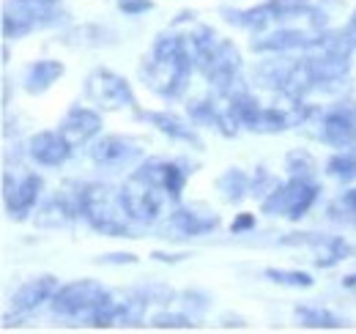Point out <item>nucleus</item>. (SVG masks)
I'll list each match as a JSON object with an SVG mask.
<instances>
[{
    "label": "nucleus",
    "instance_id": "c03bdc74",
    "mask_svg": "<svg viewBox=\"0 0 356 334\" xmlns=\"http://www.w3.org/2000/svg\"><path fill=\"white\" fill-rule=\"evenodd\" d=\"M343 31H346V36L356 44V8L351 11V17H348V22H346V28H343Z\"/></svg>",
    "mask_w": 356,
    "mask_h": 334
},
{
    "label": "nucleus",
    "instance_id": "412c9836",
    "mask_svg": "<svg viewBox=\"0 0 356 334\" xmlns=\"http://www.w3.org/2000/svg\"><path fill=\"white\" fill-rule=\"evenodd\" d=\"M63 74H66L63 61H58V58H36V61H31V63L25 66L22 88H25L28 96H42V93H47Z\"/></svg>",
    "mask_w": 356,
    "mask_h": 334
},
{
    "label": "nucleus",
    "instance_id": "0eeeda50",
    "mask_svg": "<svg viewBox=\"0 0 356 334\" xmlns=\"http://www.w3.org/2000/svg\"><path fill=\"white\" fill-rule=\"evenodd\" d=\"M88 159L102 170H129L145 159V140L137 134H99L88 145Z\"/></svg>",
    "mask_w": 356,
    "mask_h": 334
},
{
    "label": "nucleus",
    "instance_id": "72a5a7b5",
    "mask_svg": "<svg viewBox=\"0 0 356 334\" xmlns=\"http://www.w3.org/2000/svg\"><path fill=\"white\" fill-rule=\"evenodd\" d=\"M288 129H293V124H291V113H288L285 107H277V104L264 107L258 134H282V132H288Z\"/></svg>",
    "mask_w": 356,
    "mask_h": 334
},
{
    "label": "nucleus",
    "instance_id": "6e6552de",
    "mask_svg": "<svg viewBox=\"0 0 356 334\" xmlns=\"http://www.w3.org/2000/svg\"><path fill=\"white\" fill-rule=\"evenodd\" d=\"M312 137L337 151H356V99L340 96L334 104L323 107Z\"/></svg>",
    "mask_w": 356,
    "mask_h": 334
},
{
    "label": "nucleus",
    "instance_id": "7ed1b4c3",
    "mask_svg": "<svg viewBox=\"0 0 356 334\" xmlns=\"http://www.w3.org/2000/svg\"><path fill=\"white\" fill-rule=\"evenodd\" d=\"M197 72L209 83L211 93H217L220 99H227V96L241 93V90H250L247 83H244V58H241V49L236 47L233 39H220L214 44L211 55L206 58V63Z\"/></svg>",
    "mask_w": 356,
    "mask_h": 334
},
{
    "label": "nucleus",
    "instance_id": "b1692460",
    "mask_svg": "<svg viewBox=\"0 0 356 334\" xmlns=\"http://www.w3.org/2000/svg\"><path fill=\"white\" fill-rule=\"evenodd\" d=\"M250 181H252V175L247 170L227 167L225 173H220V178H217L214 186H217L222 203H227V206H241L250 198Z\"/></svg>",
    "mask_w": 356,
    "mask_h": 334
},
{
    "label": "nucleus",
    "instance_id": "09e8293b",
    "mask_svg": "<svg viewBox=\"0 0 356 334\" xmlns=\"http://www.w3.org/2000/svg\"><path fill=\"white\" fill-rule=\"evenodd\" d=\"M0 58H3V63H8V61H11V49H8V42L3 44V49H0Z\"/></svg>",
    "mask_w": 356,
    "mask_h": 334
},
{
    "label": "nucleus",
    "instance_id": "ddd939ff",
    "mask_svg": "<svg viewBox=\"0 0 356 334\" xmlns=\"http://www.w3.org/2000/svg\"><path fill=\"white\" fill-rule=\"evenodd\" d=\"M222 19L233 28H241V31H250L252 36L258 33H266L274 25L285 22V8L280 0H264L258 6H250V8H230L222 6L220 8Z\"/></svg>",
    "mask_w": 356,
    "mask_h": 334
},
{
    "label": "nucleus",
    "instance_id": "c9c22d12",
    "mask_svg": "<svg viewBox=\"0 0 356 334\" xmlns=\"http://www.w3.org/2000/svg\"><path fill=\"white\" fill-rule=\"evenodd\" d=\"M277 184H280L277 175H274L266 165H258L255 167V173H252V181H250V198H255V200L261 203Z\"/></svg>",
    "mask_w": 356,
    "mask_h": 334
},
{
    "label": "nucleus",
    "instance_id": "e433bc0d",
    "mask_svg": "<svg viewBox=\"0 0 356 334\" xmlns=\"http://www.w3.org/2000/svg\"><path fill=\"white\" fill-rule=\"evenodd\" d=\"M140 291L145 293V299H148L151 304H170V301H176V296H178L173 288H168V285H162V283L140 285Z\"/></svg>",
    "mask_w": 356,
    "mask_h": 334
},
{
    "label": "nucleus",
    "instance_id": "a18cd8bd",
    "mask_svg": "<svg viewBox=\"0 0 356 334\" xmlns=\"http://www.w3.org/2000/svg\"><path fill=\"white\" fill-rule=\"evenodd\" d=\"M19 3H25L31 8H47V6H58L60 0H19Z\"/></svg>",
    "mask_w": 356,
    "mask_h": 334
},
{
    "label": "nucleus",
    "instance_id": "473e14b6",
    "mask_svg": "<svg viewBox=\"0 0 356 334\" xmlns=\"http://www.w3.org/2000/svg\"><path fill=\"white\" fill-rule=\"evenodd\" d=\"M321 192H323V186L318 184V181H302V186H299V192H296V198H293V206L288 209V222H299V219H305L312 209H315V203L321 200Z\"/></svg>",
    "mask_w": 356,
    "mask_h": 334
},
{
    "label": "nucleus",
    "instance_id": "2f4dec72",
    "mask_svg": "<svg viewBox=\"0 0 356 334\" xmlns=\"http://www.w3.org/2000/svg\"><path fill=\"white\" fill-rule=\"evenodd\" d=\"M264 277L268 283H274L280 288H291V291H310L315 285L310 271H302V269H274V266H268V269H264Z\"/></svg>",
    "mask_w": 356,
    "mask_h": 334
},
{
    "label": "nucleus",
    "instance_id": "4c0bfd02",
    "mask_svg": "<svg viewBox=\"0 0 356 334\" xmlns=\"http://www.w3.org/2000/svg\"><path fill=\"white\" fill-rule=\"evenodd\" d=\"M255 228H258V216L252 211H241L230 222V236H244V233H252Z\"/></svg>",
    "mask_w": 356,
    "mask_h": 334
},
{
    "label": "nucleus",
    "instance_id": "cd10ccee",
    "mask_svg": "<svg viewBox=\"0 0 356 334\" xmlns=\"http://www.w3.org/2000/svg\"><path fill=\"white\" fill-rule=\"evenodd\" d=\"M323 173L337 181L340 186H351L356 184V151H334L326 165H323Z\"/></svg>",
    "mask_w": 356,
    "mask_h": 334
},
{
    "label": "nucleus",
    "instance_id": "4be33fe9",
    "mask_svg": "<svg viewBox=\"0 0 356 334\" xmlns=\"http://www.w3.org/2000/svg\"><path fill=\"white\" fill-rule=\"evenodd\" d=\"M307 250L312 252L315 269H332L354 255V247L348 244L346 236H326V233H312V241Z\"/></svg>",
    "mask_w": 356,
    "mask_h": 334
},
{
    "label": "nucleus",
    "instance_id": "a211bd4d",
    "mask_svg": "<svg viewBox=\"0 0 356 334\" xmlns=\"http://www.w3.org/2000/svg\"><path fill=\"white\" fill-rule=\"evenodd\" d=\"M168 228L176 233V239H203L220 228V214L197 211L195 206H173L165 216Z\"/></svg>",
    "mask_w": 356,
    "mask_h": 334
},
{
    "label": "nucleus",
    "instance_id": "423d86ee",
    "mask_svg": "<svg viewBox=\"0 0 356 334\" xmlns=\"http://www.w3.org/2000/svg\"><path fill=\"white\" fill-rule=\"evenodd\" d=\"M44 198V175L42 173H22L19 178L14 175L11 167L3 170V209L11 222H28L39 209Z\"/></svg>",
    "mask_w": 356,
    "mask_h": 334
},
{
    "label": "nucleus",
    "instance_id": "20e7f679",
    "mask_svg": "<svg viewBox=\"0 0 356 334\" xmlns=\"http://www.w3.org/2000/svg\"><path fill=\"white\" fill-rule=\"evenodd\" d=\"M83 93L93 107H99L102 113H118V110H129V113H137L140 104H137V96L132 90V83L107 69V66H96L90 69L88 77H86V85H83Z\"/></svg>",
    "mask_w": 356,
    "mask_h": 334
},
{
    "label": "nucleus",
    "instance_id": "aec40b11",
    "mask_svg": "<svg viewBox=\"0 0 356 334\" xmlns=\"http://www.w3.org/2000/svg\"><path fill=\"white\" fill-rule=\"evenodd\" d=\"M293 63H296V58H291V55H264V61H258L252 69V83L264 90L282 96Z\"/></svg>",
    "mask_w": 356,
    "mask_h": 334
},
{
    "label": "nucleus",
    "instance_id": "f257e3e1",
    "mask_svg": "<svg viewBox=\"0 0 356 334\" xmlns=\"http://www.w3.org/2000/svg\"><path fill=\"white\" fill-rule=\"evenodd\" d=\"M192 72H197L195 58L176 28L156 33L151 52L140 63L143 85L165 102H178L186 96L189 83H192Z\"/></svg>",
    "mask_w": 356,
    "mask_h": 334
},
{
    "label": "nucleus",
    "instance_id": "5701e85b",
    "mask_svg": "<svg viewBox=\"0 0 356 334\" xmlns=\"http://www.w3.org/2000/svg\"><path fill=\"white\" fill-rule=\"evenodd\" d=\"M293 321L305 329H321V332H337V329H346L348 321L326 307H318V304H296L293 307Z\"/></svg>",
    "mask_w": 356,
    "mask_h": 334
},
{
    "label": "nucleus",
    "instance_id": "c756f323",
    "mask_svg": "<svg viewBox=\"0 0 356 334\" xmlns=\"http://www.w3.org/2000/svg\"><path fill=\"white\" fill-rule=\"evenodd\" d=\"M118 310H121V296L107 291L102 296V301L93 307L86 324L90 329H113V326H118Z\"/></svg>",
    "mask_w": 356,
    "mask_h": 334
},
{
    "label": "nucleus",
    "instance_id": "f8f14e48",
    "mask_svg": "<svg viewBox=\"0 0 356 334\" xmlns=\"http://www.w3.org/2000/svg\"><path fill=\"white\" fill-rule=\"evenodd\" d=\"M77 219H80V206H77L74 181H69L58 195L44 198L33 214V225L42 230H63V228H72Z\"/></svg>",
    "mask_w": 356,
    "mask_h": 334
},
{
    "label": "nucleus",
    "instance_id": "a19ab883",
    "mask_svg": "<svg viewBox=\"0 0 356 334\" xmlns=\"http://www.w3.org/2000/svg\"><path fill=\"white\" fill-rule=\"evenodd\" d=\"M189 257V252H165V250H154L151 252V260H156V263H170V266H176V263H184Z\"/></svg>",
    "mask_w": 356,
    "mask_h": 334
},
{
    "label": "nucleus",
    "instance_id": "f03ea898",
    "mask_svg": "<svg viewBox=\"0 0 356 334\" xmlns=\"http://www.w3.org/2000/svg\"><path fill=\"white\" fill-rule=\"evenodd\" d=\"M77 189V206L80 219L93 233L110 236V239H137V228L121 200V186H113L107 181H74Z\"/></svg>",
    "mask_w": 356,
    "mask_h": 334
},
{
    "label": "nucleus",
    "instance_id": "6ab92c4d",
    "mask_svg": "<svg viewBox=\"0 0 356 334\" xmlns=\"http://www.w3.org/2000/svg\"><path fill=\"white\" fill-rule=\"evenodd\" d=\"M33 31H39L36 8H31V6H25V3H19V0L6 3L3 17H0V33H3V42H19V39H28Z\"/></svg>",
    "mask_w": 356,
    "mask_h": 334
},
{
    "label": "nucleus",
    "instance_id": "49530a36",
    "mask_svg": "<svg viewBox=\"0 0 356 334\" xmlns=\"http://www.w3.org/2000/svg\"><path fill=\"white\" fill-rule=\"evenodd\" d=\"M8 104H11V80L3 77V107H8Z\"/></svg>",
    "mask_w": 356,
    "mask_h": 334
},
{
    "label": "nucleus",
    "instance_id": "2eb2a0df",
    "mask_svg": "<svg viewBox=\"0 0 356 334\" xmlns=\"http://www.w3.org/2000/svg\"><path fill=\"white\" fill-rule=\"evenodd\" d=\"M58 288H60V283H58L55 274L31 277V280H25L17 291L8 296V312L28 318V315H33L36 310H42L44 304H49L52 296L58 293Z\"/></svg>",
    "mask_w": 356,
    "mask_h": 334
},
{
    "label": "nucleus",
    "instance_id": "7c9ffc66",
    "mask_svg": "<svg viewBox=\"0 0 356 334\" xmlns=\"http://www.w3.org/2000/svg\"><path fill=\"white\" fill-rule=\"evenodd\" d=\"M318 159L312 157L307 148H291L285 154V173L291 178H302V181H318Z\"/></svg>",
    "mask_w": 356,
    "mask_h": 334
},
{
    "label": "nucleus",
    "instance_id": "37998d69",
    "mask_svg": "<svg viewBox=\"0 0 356 334\" xmlns=\"http://www.w3.org/2000/svg\"><path fill=\"white\" fill-rule=\"evenodd\" d=\"M220 326L222 329H247V321L241 315H222L220 318Z\"/></svg>",
    "mask_w": 356,
    "mask_h": 334
},
{
    "label": "nucleus",
    "instance_id": "393cba45",
    "mask_svg": "<svg viewBox=\"0 0 356 334\" xmlns=\"http://www.w3.org/2000/svg\"><path fill=\"white\" fill-rule=\"evenodd\" d=\"M227 104V110L233 113V118L241 124L244 132H255L258 134V126H261V113H264V104L258 102V96H252L250 90H241V93H233L222 99Z\"/></svg>",
    "mask_w": 356,
    "mask_h": 334
},
{
    "label": "nucleus",
    "instance_id": "bb28decb",
    "mask_svg": "<svg viewBox=\"0 0 356 334\" xmlns=\"http://www.w3.org/2000/svg\"><path fill=\"white\" fill-rule=\"evenodd\" d=\"M121 296V310H118V326H127V329H134V326H143L145 324V312H148V299L140 288H127Z\"/></svg>",
    "mask_w": 356,
    "mask_h": 334
},
{
    "label": "nucleus",
    "instance_id": "9d476101",
    "mask_svg": "<svg viewBox=\"0 0 356 334\" xmlns=\"http://www.w3.org/2000/svg\"><path fill=\"white\" fill-rule=\"evenodd\" d=\"M104 293H107V288L99 280L83 277V280L60 285L58 293L52 296V301H49V310L58 318H66V321H88V315L102 301Z\"/></svg>",
    "mask_w": 356,
    "mask_h": 334
},
{
    "label": "nucleus",
    "instance_id": "39448f33",
    "mask_svg": "<svg viewBox=\"0 0 356 334\" xmlns=\"http://www.w3.org/2000/svg\"><path fill=\"white\" fill-rule=\"evenodd\" d=\"M121 200H124V209L129 214V219L140 228H151V225L162 222L170 214L168 206H173L168 192H162L159 186L143 181L134 173H129L127 181L121 184Z\"/></svg>",
    "mask_w": 356,
    "mask_h": 334
},
{
    "label": "nucleus",
    "instance_id": "58836bf2",
    "mask_svg": "<svg viewBox=\"0 0 356 334\" xmlns=\"http://www.w3.org/2000/svg\"><path fill=\"white\" fill-rule=\"evenodd\" d=\"M137 255L134 252H104V255H99L96 257V263L99 266H137Z\"/></svg>",
    "mask_w": 356,
    "mask_h": 334
},
{
    "label": "nucleus",
    "instance_id": "de8ad7c7",
    "mask_svg": "<svg viewBox=\"0 0 356 334\" xmlns=\"http://www.w3.org/2000/svg\"><path fill=\"white\" fill-rule=\"evenodd\" d=\"M340 283H343V288H346V291H354L356 288V269L351 271V274H346Z\"/></svg>",
    "mask_w": 356,
    "mask_h": 334
},
{
    "label": "nucleus",
    "instance_id": "1a4fd4ad",
    "mask_svg": "<svg viewBox=\"0 0 356 334\" xmlns=\"http://www.w3.org/2000/svg\"><path fill=\"white\" fill-rule=\"evenodd\" d=\"M134 175H140L143 181L159 186L162 192H168V198L173 200V206L181 203V195L186 189L189 175L195 173V165L184 157L176 159H165V157H145L140 165L132 170Z\"/></svg>",
    "mask_w": 356,
    "mask_h": 334
},
{
    "label": "nucleus",
    "instance_id": "79ce46f5",
    "mask_svg": "<svg viewBox=\"0 0 356 334\" xmlns=\"http://www.w3.org/2000/svg\"><path fill=\"white\" fill-rule=\"evenodd\" d=\"M340 203H343V206H346V211L351 214V222H356V186L346 189V192L340 195Z\"/></svg>",
    "mask_w": 356,
    "mask_h": 334
},
{
    "label": "nucleus",
    "instance_id": "ea45409f",
    "mask_svg": "<svg viewBox=\"0 0 356 334\" xmlns=\"http://www.w3.org/2000/svg\"><path fill=\"white\" fill-rule=\"evenodd\" d=\"M115 6L124 17H140V14L154 11V0H115Z\"/></svg>",
    "mask_w": 356,
    "mask_h": 334
},
{
    "label": "nucleus",
    "instance_id": "f3484780",
    "mask_svg": "<svg viewBox=\"0 0 356 334\" xmlns=\"http://www.w3.org/2000/svg\"><path fill=\"white\" fill-rule=\"evenodd\" d=\"M102 110L99 107H88V104H72L66 110V116L60 118L58 129L69 137V143L77 148V145H90L99 134H102Z\"/></svg>",
    "mask_w": 356,
    "mask_h": 334
},
{
    "label": "nucleus",
    "instance_id": "c85d7f7f",
    "mask_svg": "<svg viewBox=\"0 0 356 334\" xmlns=\"http://www.w3.org/2000/svg\"><path fill=\"white\" fill-rule=\"evenodd\" d=\"M148 326L156 332H192L197 329V318L184 310H159L148 318Z\"/></svg>",
    "mask_w": 356,
    "mask_h": 334
},
{
    "label": "nucleus",
    "instance_id": "f704fd0d",
    "mask_svg": "<svg viewBox=\"0 0 356 334\" xmlns=\"http://www.w3.org/2000/svg\"><path fill=\"white\" fill-rule=\"evenodd\" d=\"M178 307L184 310V312H189L192 318H203L206 312H209V307H211V296L203 291H181L176 296Z\"/></svg>",
    "mask_w": 356,
    "mask_h": 334
},
{
    "label": "nucleus",
    "instance_id": "a878e982",
    "mask_svg": "<svg viewBox=\"0 0 356 334\" xmlns=\"http://www.w3.org/2000/svg\"><path fill=\"white\" fill-rule=\"evenodd\" d=\"M299 186H302V178H291L288 175L285 181H280L261 200V214H266V216H288V209L293 206V198H296Z\"/></svg>",
    "mask_w": 356,
    "mask_h": 334
},
{
    "label": "nucleus",
    "instance_id": "4468645a",
    "mask_svg": "<svg viewBox=\"0 0 356 334\" xmlns=\"http://www.w3.org/2000/svg\"><path fill=\"white\" fill-rule=\"evenodd\" d=\"M134 121L140 124L154 126L159 134H165L168 140L173 143H181V145H189L195 151H203V137L197 134V126L192 121H184L181 116L170 113V110H137L134 113Z\"/></svg>",
    "mask_w": 356,
    "mask_h": 334
},
{
    "label": "nucleus",
    "instance_id": "9b49d317",
    "mask_svg": "<svg viewBox=\"0 0 356 334\" xmlns=\"http://www.w3.org/2000/svg\"><path fill=\"white\" fill-rule=\"evenodd\" d=\"M28 148V159L39 167L58 170L74 157V145L69 143V137L60 129H39L33 134H28L25 140Z\"/></svg>",
    "mask_w": 356,
    "mask_h": 334
},
{
    "label": "nucleus",
    "instance_id": "dca6fc26",
    "mask_svg": "<svg viewBox=\"0 0 356 334\" xmlns=\"http://www.w3.org/2000/svg\"><path fill=\"white\" fill-rule=\"evenodd\" d=\"M315 36L312 31L305 28H288V25H274L266 33L252 36L250 49L255 55H293V52H305V47Z\"/></svg>",
    "mask_w": 356,
    "mask_h": 334
}]
</instances>
